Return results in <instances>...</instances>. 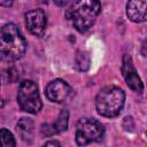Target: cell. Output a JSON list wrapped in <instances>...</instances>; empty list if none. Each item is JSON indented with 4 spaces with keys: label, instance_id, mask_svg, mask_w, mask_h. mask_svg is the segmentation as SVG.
I'll list each match as a JSON object with an SVG mask.
<instances>
[{
    "label": "cell",
    "instance_id": "cell-9",
    "mask_svg": "<svg viewBox=\"0 0 147 147\" xmlns=\"http://www.w3.org/2000/svg\"><path fill=\"white\" fill-rule=\"evenodd\" d=\"M146 7L147 2L142 1H129L126 5V14L132 22L140 23L146 21Z\"/></svg>",
    "mask_w": 147,
    "mask_h": 147
},
{
    "label": "cell",
    "instance_id": "cell-10",
    "mask_svg": "<svg viewBox=\"0 0 147 147\" xmlns=\"http://www.w3.org/2000/svg\"><path fill=\"white\" fill-rule=\"evenodd\" d=\"M68 118H69V113L68 110L63 109L61 110L57 119L53 124H44L41 126V132L44 136H53L55 133L62 132L67 129L68 126Z\"/></svg>",
    "mask_w": 147,
    "mask_h": 147
},
{
    "label": "cell",
    "instance_id": "cell-2",
    "mask_svg": "<svg viewBox=\"0 0 147 147\" xmlns=\"http://www.w3.org/2000/svg\"><path fill=\"white\" fill-rule=\"evenodd\" d=\"M101 10V5L99 1L94 0H83L75 1L65 11L68 20L72 22V25L79 32L87 31L94 23L98 14Z\"/></svg>",
    "mask_w": 147,
    "mask_h": 147
},
{
    "label": "cell",
    "instance_id": "cell-16",
    "mask_svg": "<svg viewBox=\"0 0 147 147\" xmlns=\"http://www.w3.org/2000/svg\"><path fill=\"white\" fill-rule=\"evenodd\" d=\"M1 103H2V102H1V99H0V106H1Z\"/></svg>",
    "mask_w": 147,
    "mask_h": 147
},
{
    "label": "cell",
    "instance_id": "cell-7",
    "mask_svg": "<svg viewBox=\"0 0 147 147\" xmlns=\"http://www.w3.org/2000/svg\"><path fill=\"white\" fill-rule=\"evenodd\" d=\"M46 16L41 9H33L25 14V25L29 31L37 36L41 37L46 30Z\"/></svg>",
    "mask_w": 147,
    "mask_h": 147
},
{
    "label": "cell",
    "instance_id": "cell-14",
    "mask_svg": "<svg viewBox=\"0 0 147 147\" xmlns=\"http://www.w3.org/2000/svg\"><path fill=\"white\" fill-rule=\"evenodd\" d=\"M44 147H60V144L56 141V140H49L45 144Z\"/></svg>",
    "mask_w": 147,
    "mask_h": 147
},
{
    "label": "cell",
    "instance_id": "cell-13",
    "mask_svg": "<svg viewBox=\"0 0 147 147\" xmlns=\"http://www.w3.org/2000/svg\"><path fill=\"white\" fill-rule=\"evenodd\" d=\"M0 147H15V139L7 129H0Z\"/></svg>",
    "mask_w": 147,
    "mask_h": 147
},
{
    "label": "cell",
    "instance_id": "cell-1",
    "mask_svg": "<svg viewBox=\"0 0 147 147\" xmlns=\"http://www.w3.org/2000/svg\"><path fill=\"white\" fill-rule=\"evenodd\" d=\"M26 48V41L14 23L0 28V60L13 62L21 59Z\"/></svg>",
    "mask_w": 147,
    "mask_h": 147
},
{
    "label": "cell",
    "instance_id": "cell-5",
    "mask_svg": "<svg viewBox=\"0 0 147 147\" xmlns=\"http://www.w3.org/2000/svg\"><path fill=\"white\" fill-rule=\"evenodd\" d=\"M17 101L21 109L30 114H37L42 106L38 87L32 80H24L21 83L17 92Z\"/></svg>",
    "mask_w": 147,
    "mask_h": 147
},
{
    "label": "cell",
    "instance_id": "cell-11",
    "mask_svg": "<svg viewBox=\"0 0 147 147\" xmlns=\"http://www.w3.org/2000/svg\"><path fill=\"white\" fill-rule=\"evenodd\" d=\"M17 131L24 141L31 142L33 138V132H34V125L32 119L26 117L21 118L17 123Z\"/></svg>",
    "mask_w": 147,
    "mask_h": 147
},
{
    "label": "cell",
    "instance_id": "cell-4",
    "mask_svg": "<svg viewBox=\"0 0 147 147\" xmlns=\"http://www.w3.org/2000/svg\"><path fill=\"white\" fill-rule=\"evenodd\" d=\"M105 129L100 122L94 118H80L76 127V142L79 146L100 141L103 137Z\"/></svg>",
    "mask_w": 147,
    "mask_h": 147
},
{
    "label": "cell",
    "instance_id": "cell-12",
    "mask_svg": "<svg viewBox=\"0 0 147 147\" xmlns=\"http://www.w3.org/2000/svg\"><path fill=\"white\" fill-rule=\"evenodd\" d=\"M90 55L87 52L84 51H78L77 55H76V67L80 70V71H86L90 68Z\"/></svg>",
    "mask_w": 147,
    "mask_h": 147
},
{
    "label": "cell",
    "instance_id": "cell-15",
    "mask_svg": "<svg viewBox=\"0 0 147 147\" xmlns=\"http://www.w3.org/2000/svg\"><path fill=\"white\" fill-rule=\"evenodd\" d=\"M11 1L10 0H0V6H7V7H9V6H11Z\"/></svg>",
    "mask_w": 147,
    "mask_h": 147
},
{
    "label": "cell",
    "instance_id": "cell-3",
    "mask_svg": "<svg viewBox=\"0 0 147 147\" xmlns=\"http://www.w3.org/2000/svg\"><path fill=\"white\" fill-rule=\"evenodd\" d=\"M125 101V93L117 86H106L100 90L95 99L96 110L101 116L115 117L117 116Z\"/></svg>",
    "mask_w": 147,
    "mask_h": 147
},
{
    "label": "cell",
    "instance_id": "cell-8",
    "mask_svg": "<svg viewBox=\"0 0 147 147\" xmlns=\"http://www.w3.org/2000/svg\"><path fill=\"white\" fill-rule=\"evenodd\" d=\"M71 94V87L62 79L51 82L46 87V96L53 102H63Z\"/></svg>",
    "mask_w": 147,
    "mask_h": 147
},
{
    "label": "cell",
    "instance_id": "cell-6",
    "mask_svg": "<svg viewBox=\"0 0 147 147\" xmlns=\"http://www.w3.org/2000/svg\"><path fill=\"white\" fill-rule=\"evenodd\" d=\"M122 72L123 76L126 80V84L129 85V87L136 92H141L144 90V85L140 79V77L137 74V70L133 65L132 59L130 55L125 54L123 56V63H122Z\"/></svg>",
    "mask_w": 147,
    "mask_h": 147
}]
</instances>
